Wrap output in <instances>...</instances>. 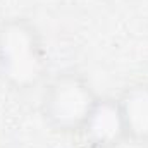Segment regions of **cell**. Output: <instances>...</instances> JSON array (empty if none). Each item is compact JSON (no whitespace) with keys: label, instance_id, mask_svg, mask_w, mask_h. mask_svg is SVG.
<instances>
[{"label":"cell","instance_id":"obj_1","mask_svg":"<svg viewBox=\"0 0 148 148\" xmlns=\"http://www.w3.org/2000/svg\"><path fill=\"white\" fill-rule=\"evenodd\" d=\"M48 71V57L38 28L26 17L0 23V77L17 91L36 88Z\"/></svg>","mask_w":148,"mask_h":148},{"label":"cell","instance_id":"obj_2","mask_svg":"<svg viewBox=\"0 0 148 148\" xmlns=\"http://www.w3.org/2000/svg\"><path fill=\"white\" fill-rule=\"evenodd\" d=\"M97 100V93L83 74L66 71L47 84L41 98V115L59 133H81Z\"/></svg>","mask_w":148,"mask_h":148},{"label":"cell","instance_id":"obj_3","mask_svg":"<svg viewBox=\"0 0 148 148\" xmlns=\"http://www.w3.org/2000/svg\"><path fill=\"white\" fill-rule=\"evenodd\" d=\"M83 138L93 148H115L127 140L117 98H98L83 129Z\"/></svg>","mask_w":148,"mask_h":148},{"label":"cell","instance_id":"obj_4","mask_svg":"<svg viewBox=\"0 0 148 148\" xmlns=\"http://www.w3.org/2000/svg\"><path fill=\"white\" fill-rule=\"evenodd\" d=\"M127 140L148 145V81L127 86L117 98Z\"/></svg>","mask_w":148,"mask_h":148},{"label":"cell","instance_id":"obj_5","mask_svg":"<svg viewBox=\"0 0 148 148\" xmlns=\"http://www.w3.org/2000/svg\"><path fill=\"white\" fill-rule=\"evenodd\" d=\"M105 2H110V0H105Z\"/></svg>","mask_w":148,"mask_h":148}]
</instances>
